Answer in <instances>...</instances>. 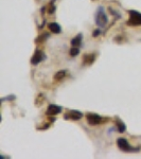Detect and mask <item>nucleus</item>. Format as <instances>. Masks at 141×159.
Listing matches in <instances>:
<instances>
[{
    "mask_svg": "<svg viewBox=\"0 0 141 159\" xmlns=\"http://www.w3.org/2000/svg\"><path fill=\"white\" fill-rule=\"evenodd\" d=\"M44 100H45V95L40 93V95L37 97V99H36V104H37V105L39 106V104H40V103H43Z\"/></svg>",
    "mask_w": 141,
    "mask_h": 159,
    "instance_id": "nucleus-14",
    "label": "nucleus"
},
{
    "mask_svg": "<svg viewBox=\"0 0 141 159\" xmlns=\"http://www.w3.org/2000/svg\"><path fill=\"white\" fill-rule=\"evenodd\" d=\"M83 118V114L79 110H71L69 114L65 116V119H71V120H80Z\"/></svg>",
    "mask_w": 141,
    "mask_h": 159,
    "instance_id": "nucleus-6",
    "label": "nucleus"
},
{
    "mask_svg": "<svg viewBox=\"0 0 141 159\" xmlns=\"http://www.w3.org/2000/svg\"><path fill=\"white\" fill-rule=\"evenodd\" d=\"M100 32H101V31H100V30H96V31H94V32H93V37H96V36H98V35L99 34H100Z\"/></svg>",
    "mask_w": 141,
    "mask_h": 159,
    "instance_id": "nucleus-16",
    "label": "nucleus"
},
{
    "mask_svg": "<svg viewBox=\"0 0 141 159\" xmlns=\"http://www.w3.org/2000/svg\"><path fill=\"white\" fill-rule=\"evenodd\" d=\"M43 54L44 53L40 50H36V52H35L34 55H33L32 59H31V64H33V65H37L38 63H40L42 59H43V56H44Z\"/></svg>",
    "mask_w": 141,
    "mask_h": 159,
    "instance_id": "nucleus-7",
    "label": "nucleus"
},
{
    "mask_svg": "<svg viewBox=\"0 0 141 159\" xmlns=\"http://www.w3.org/2000/svg\"><path fill=\"white\" fill-rule=\"evenodd\" d=\"M94 18H96L97 26H101V28L105 26L107 24V22H108V18H107L106 14H105V12H104V9L102 8V6H100V8L97 10L96 15H94Z\"/></svg>",
    "mask_w": 141,
    "mask_h": 159,
    "instance_id": "nucleus-1",
    "label": "nucleus"
},
{
    "mask_svg": "<svg viewBox=\"0 0 141 159\" xmlns=\"http://www.w3.org/2000/svg\"><path fill=\"white\" fill-rule=\"evenodd\" d=\"M66 70H62V71H59V72H56L55 75H54V80L55 81H59V80H63L65 77H66Z\"/></svg>",
    "mask_w": 141,
    "mask_h": 159,
    "instance_id": "nucleus-11",
    "label": "nucleus"
},
{
    "mask_svg": "<svg viewBox=\"0 0 141 159\" xmlns=\"http://www.w3.org/2000/svg\"><path fill=\"white\" fill-rule=\"evenodd\" d=\"M86 119H87V122L90 125H98L100 123H104L103 118L97 114H88L86 116Z\"/></svg>",
    "mask_w": 141,
    "mask_h": 159,
    "instance_id": "nucleus-4",
    "label": "nucleus"
},
{
    "mask_svg": "<svg viewBox=\"0 0 141 159\" xmlns=\"http://www.w3.org/2000/svg\"><path fill=\"white\" fill-rule=\"evenodd\" d=\"M82 39H83L82 34L77 35V36L71 40V46H73V47H79V46H81V44H82Z\"/></svg>",
    "mask_w": 141,
    "mask_h": 159,
    "instance_id": "nucleus-10",
    "label": "nucleus"
},
{
    "mask_svg": "<svg viewBox=\"0 0 141 159\" xmlns=\"http://www.w3.org/2000/svg\"><path fill=\"white\" fill-rule=\"evenodd\" d=\"M48 28L52 33H54V34H59V33L62 32L61 26H59V24H56V22H50V24H48Z\"/></svg>",
    "mask_w": 141,
    "mask_h": 159,
    "instance_id": "nucleus-8",
    "label": "nucleus"
},
{
    "mask_svg": "<svg viewBox=\"0 0 141 159\" xmlns=\"http://www.w3.org/2000/svg\"><path fill=\"white\" fill-rule=\"evenodd\" d=\"M62 109L63 108H62L61 106L50 104L48 106V108H47V115H49V116H56V115H59L61 112Z\"/></svg>",
    "mask_w": 141,
    "mask_h": 159,
    "instance_id": "nucleus-5",
    "label": "nucleus"
},
{
    "mask_svg": "<svg viewBox=\"0 0 141 159\" xmlns=\"http://www.w3.org/2000/svg\"><path fill=\"white\" fill-rule=\"evenodd\" d=\"M94 58H96V55H94V54H92V53L84 55V57H83L84 65H85V64H86V65H90V64H92L93 61H94Z\"/></svg>",
    "mask_w": 141,
    "mask_h": 159,
    "instance_id": "nucleus-9",
    "label": "nucleus"
},
{
    "mask_svg": "<svg viewBox=\"0 0 141 159\" xmlns=\"http://www.w3.org/2000/svg\"><path fill=\"white\" fill-rule=\"evenodd\" d=\"M80 53V49L77 47H72L71 49H70V55L71 56H75L77 55Z\"/></svg>",
    "mask_w": 141,
    "mask_h": 159,
    "instance_id": "nucleus-13",
    "label": "nucleus"
},
{
    "mask_svg": "<svg viewBox=\"0 0 141 159\" xmlns=\"http://www.w3.org/2000/svg\"><path fill=\"white\" fill-rule=\"evenodd\" d=\"M117 126H118V130H119L120 132H124L125 130V125L123 124V122L121 121L120 119H117Z\"/></svg>",
    "mask_w": 141,
    "mask_h": 159,
    "instance_id": "nucleus-12",
    "label": "nucleus"
},
{
    "mask_svg": "<svg viewBox=\"0 0 141 159\" xmlns=\"http://www.w3.org/2000/svg\"><path fill=\"white\" fill-rule=\"evenodd\" d=\"M51 4H52V6H50V9H49V14H53L55 11V6L53 5V2H51Z\"/></svg>",
    "mask_w": 141,
    "mask_h": 159,
    "instance_id": "nucleus-15",
    "label": "nucleus"
},
{
    "mask_svg": "<svg viewBox=\"0 0 141 159\" xmlns=\"http://www.w3.org/2000/svg\"><path fill=\"white\" fill-rule=\"evenodd\" d=\"M117 145L119 146L120 150H122V151L124 152H135V151H138L139 148H133L132 146L130 145V143L127 142V140L126 139H124V138H119L117 140Z\"/></svg>",
    "mask_w": 141,
    "mask_h": 159,
    "instance_id": "nucleus-3",
    "label": "nucleus"
},
{
    "mask_svg": "<svg viewBox=\"0 0 141 159\" xmlns=\"http://www.w3.org/2000/svg\"><path fill=\"white\" fill-rule=\"evenodd\" d=\"M130 20L127 24L130 26H141V14L137 11H130Z\"/></svg>",
    "mask_w": 141,
    "mask_h": 159,
    "instance_id": "nucleus-2",
    "label": "nucleus"
}]
</instances>
